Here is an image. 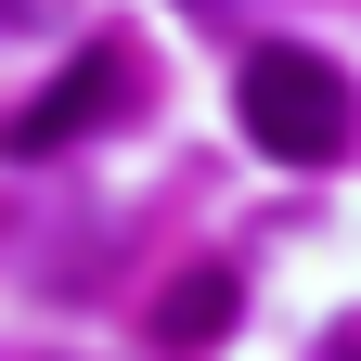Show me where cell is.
I'll return each mask as SVG.
<instances>
[{"mask_svg":"<svg viewBox=\"0 0 361 361\" xmlns=\"http://www.w3.org/2000/svg\"><path fill=\"white\" fill-rule=\"evenodd\" d=\"M233 116H245V142L271 168H336L361 142V90L336 52H310V39H258L245 78H233Z\"/></svg>","mask_w":361,"mask_h":361,"instance_id":"6da1fadb","label":"cell"},{"mask_svg":"<svg viewBox=\"0 0 361 361\" xmlns=\"http://www.w3.org/2000/svg\"><path fill=\"white\" fill-rule=\"evenodd\" d=\"M116 104H129V52H78V65L13 116V155H52V142H78V129H104Z\"/></svg>","mask_w":361,"mask_h":361,"instance_id":"7a4b0ae2","label":"cell"},{"mask_svg":"<svg viewBox=\"0 0 361 361\" xmlns=\"http://www.w3.org/2000/svg\"><path fill=\"white\" fill-rule=\"evenodd\" d=\"M219 323H233V284H219V271H207V284H180V297H168V348H207Z\"/></svg>","mask_w":361,"mask_h":361,"instance_id":"3957f363","label":"cell"},{"mask_svg":"<svg viewBox=\"0 0 361 361\" xmlns=\"http://www.w3.org/2000/svg\"><path fill=\"white\" fill-rule=\"evenodd\" d=\"M52 13H65V0H0V26H26V39L52 26Z\"/></svg>","mask_w":361,"mask_h":361,"instance_id":"277c9868","label":"cell"},{"mask_svg":"<svg viewBox=\"0 0 361 361\" xmlns=\"http://www.w3.org/2000/svg\"><path fill=\"white\" fill-rule=\"evenodd\" d=\"M323 361H361V336H348V348H323Z\"/></svg>","mask_w":361,"mask_h":361,"instance_id":"5b68a950","label":"cell"}]
</instances>
